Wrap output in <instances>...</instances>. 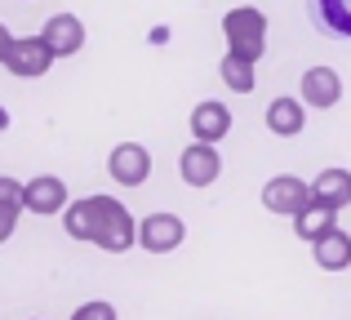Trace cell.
<instances>
[{"instance_id": "6da1fadb", "label": "cell", "mask_w": 351, "mask_h": 320, "mask_svg": "<svg viewBox=\"0 0 351 320\" xmlns=\"http://www.w3.org/2000/svg\"><path fill=\"white\" fill-rule=\"evenodd\" d=\"M223 40H227V53L258 62L267 53V14L254 9V5L227 9V14H223Z\"/></svg>"}, {"instance_id": "7a4b0ae2", "label": "cell", "mask_w": 351, "mask_h": 320, "mask_svg": "<svg viewBox=\"0 0 351 320\" xmlns=\"http://www.w3.org/2000/svg\"><path fill=\"white\" fill-rule=\"evenodd\" d=\"M89 200H94V236H89V245H98L107 254H125L138 241L134 214L112 196H89Z\"/></svg>"}, {"instance_id": "3957f363", "label": "cell", "mask_w": 351, "mask_h": 320, "mask_svg": "<svg viewBox=\"0 0 351 320\" xmlns=\"http://www.w3.org/2000/svg\"><path fill=\"white\" fill-rule=\"evenodd\" d=\"M263 205H267V214L298 218L302 209L311 205V182L293 178V173H276V178H267V187H263Z\"/></svg>"}, {"instance_id": "277c9868", "label": "cell", "mask_w": 351, "mask_h": 320, "mask_svg": "<svg viewBox=\"0 0 351 320\" xmlns=\"http://www.w3.org/2000/svg\"><path fill=\"white\" fill-rule=\"evenodd\" d=\"M49 67H53V53H49V45H45L40 36H14V40H9V49H5V71L32 80V76H45Z\"/></svg>"}, {"instance_id": "5b68a950", "label": "cell", "mask_w": 351, "mask_h": 320, "mask_svg": "<svg viewBox=\"0 0 351 320\" xmlns=\"http://www.w3.org/2000/svg\"><path fill=\"white\" fill-rule=\"evenodd\" d=\"M71 200H67V182L53 178V173H40V178H27L23 182V214H62Z\"/></svg>"}, {"instance_id": "8992f818", "label": "cell", "mask_w": 351, "mask_h": 320, "mask_svg": "<svg viewBox=\"0 0 351 320\" xmlns=\"http://www.w3.org/2000/svg\"><path fill=\"white\" fill-rule=\"evenodd\" d=\"M182 241H187V227L178 214H147L138 223V245L147 254H173Z\"/></svg>"}, {"instance_id": "52a82bcc", "label": "cell", "mask_w": 351, "mask_h": 320, "mask_svg": "<svg viewBox=\"0 0 351 320\" xmlns=\"http://www.w3.org/2000/svg\"><path fill=\"white\" fill-rule=\"evenodd\" d=\"M107 173H112L120 187H143L152 178V151L143 143H120V147H112V156H107Z\"/></svg>"}, {"instance_id": "ba28073f", "label": "cell", "mask_w": 351, "mask_h": 320, "mask_svg": "<svg viewBox=\"0 0 351 320\" xmlns=\"http://www.w3.org/2000/svg\"><path fill=\"white\" fill-rule=\"evenodd\" d=\"M178 173H182L187 187H209V182H218V173H223V156H218L214 143H191L178 156Z\"/></svg>"}, {"instance_id": "9c48e42d", "label": "cell", "mask_w": 351, "mask_h": 320, "mask_svg": "<svg viewBox=\"0 0 351 320\" xmlns=\"http://www.w3.org/2000/svg\"><path fill=\"white\" fill-rule=\"evenodd\" d=\"M40 40L49 45L53 58H76L85 49V23L76 14H53L49 23L40 27Z\"/></svg>"}, {"instance_id": "30bf717a", "label": "cell", "mask_w": 351, "mask_h": 320, "mask_svg": "<svg viewBox=\"0 0 351 320\" xmlns=\"http://www.w3.org/2000/svg\"><path fill=\"white\" fill-rule=\"evenodd\" d=\"M298 98L307 107H316V112H329V107L343 103V76H338L334 67H307V71H302Z\"/></svg>"}, {"instance_id": "8fae6325", "label": "cell", "mask_w": 351, "mask_h": 320, "mask_svg": "<svg viewBox=\"0 0 351 320\" xmlns=\"http://www.w3.org/2000/svg\"><path fill=\"white\" fill-rule=\"evenodd\" d=\"M187 125H191V138H196V143H214V147H218V143L232 134V107H227V103H214V98H205V103L191 107Z\"/></svg>"}, {"instance_id": "7c38bea8", "label": "cell", "mask_w": 351, "mask_h": 320, "mask_svg": "<svg viewBox=\"0 0 351 320\" xmlns=\"http://www.w3.org/2000/svg\"><path fill=\"white\" fill-rule=\"evenodd\" d=\"M311 200L325 205V209H334V214H343L351 205V169H343V164L320 169L316 178H311Z\"/></svg>"}, {"instance_id": "4fadbf2b", "label": "cell", "mask_w": 351, "mask_h": 320, "mask_svg": "<svg viewBox=\"0 0 351 320\" xmlns=\"http://www.w3.org/2000/svg\"><path fill=\"white\" fill-rule=\"evenodd\" d=\"M267 130H271L276 138H298V134L307 130V103H302V98H276V103L267 107Z\"/></svg>"}, {"instance_id": "5bb4252c", "label": "cell", "mask_w": 351, "mask_h": 320, "mask_svg": "<svg viewBox=\"0 0 351 320\" xmlns=\"http://www.w3.org/2000/svg\"><path fill=\"white\" fill-rule=\"evenodd\" d=\"M311 258H316L320 271H347L351 267V236L343 227H334L329 236H320V241L311 245Z\"/></svg>"}, {"instance_id": "9a60e30c", "label": "cell", "mask_w": 351, "mask_h": 320, "mask_svg": "<svg viewBox=\"0 0 351 320\" xmlns=\"http://www.w3.org/2000/svg\"><path fill=\"white\" fill-rule=\"evenodd\" d=\"M334 227H338V214H334V209H325V205H316V200L293 218V232H298V241H307V245H316L320 236H329Z\"/></svg>"}, {"instance_id": "2e32d148", "label": "cell", "mask_w": 351, "mask_h": 320, "mask_svg": "<svg viewBox=\"0 0 351 320\" xmlns=\"http://www.w3.org/2000/svg\"><path fill=\"white\" fill-rule=\"evenodd\" d=\"M311 18L338 40L351 36V0H311Z\"/></svg>"}, {"instance_id": "e0dca14e", "label": "cell", "mask_w": 351, "mask_h": 320, "mask_svg": "<svg viewBox=\"0 0 351 320\" xmlns=\"http://www.w3.org/2000/svg\"><path fill=\"white\" fill-rule=\"evenodd\" d=\"M258 62H249V58H236V53H227L223 62H218V80H223L232 94H254L258 89Z\"/></svg>"}, {"instance_id": "ac0fdd59", "label": "cell", "mask_w": 351, "mask_h": 320, "mask_svg": "<svg viewBox=\"0 0 351 320\" xmlns=\"http://www.w3.org/2000/svg\"><path fill=\"white\" fill-rule=\"evenodd\" d=\"M62 232L71 236V241H89V236H94V200H71L67 209H62Z\"/></svg>"}, {"instance_id": "d6986e66", "label": "cell", "mask_w": 351, "mask_h": 320, "mask_svg": "<svg viewBox=\"0 0 351 320\" xmlns=\"http://www.w3.org/2000/svg\"><path fill=\"white\" fill-rule=\"evenodd\" d=\"M71 320H116V307L103 303V298H94V303H80L76 312H71Z\"/></svg>"}, {"instance_id": "ffe728a7", "label": "cell", "mask_w": 351, "mask_h": 320, "mask_svg": "<svg viewBox=\"0 0 351 320\" xmlns=\"http://www.w3.org/2000/svg\"><path fill=\"white\" fill-rule=\"evenodd\" d=\"M0 209H23V182L0 173Z\"/></svg>"}, {"instance_id": "44dd1931", "label": "cell", "mask_w": 351, "mask_h": 320, "mask_svg": "<svg viewBox=\"0 0 351 320\" xmlns=\"http://www.w3.org/2000/svg\"><path fill=\"white\" fill-rule=\"evenodd\" d=\"M18 218H23V209H0V245L18 232Z\"/></svg>"}, {"instance_id": "7402d4cb", "label": "cell", "mask_w": 351, "mask_h": 320, "mask_svg": "<svg viewBox=\"0 0 351 320\" xmlns=\"http://www.w3.org/2000/svg\"><path fill=\"white\" fill-rule=\"evenodd\" d=\"M9 40H14V36H9V27L0 23V62H5V49H9Z\"/></svg>"}]
</instances>
